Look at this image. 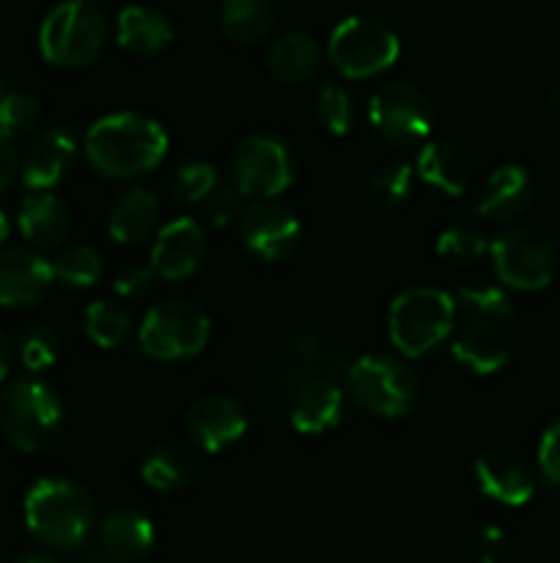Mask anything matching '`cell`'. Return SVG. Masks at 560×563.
<instances>
[{
	"label": "cell",
	"instance_id": "cell-1",
	"mask_svg": "<svg viewBox=\"0 0 560 563\" xmlns=\"http://www.w3.org/2000/svg\"><path fill=\"white\" fill-rule=\"evenodd\" d=\"M168 152V132L143 113H110L93 121L86 135V157L104 179H135L157 168Z\"/></svg>",
	"mask_w": 560,
	"mask_h": 563
},
{
	"label": "cell",
	"instance_id": "cell-2",
	"mask_svg": "<svg viewBox=\"0 0 560 563\" xmlns=\"http://www.w3.org/2000/svg\"><path fill=\"white\" fill-rule=\"evenodd\" d=\"M93 500L69 478H42L25 495V526L53 550H77L93 531Z\"/></svg>",
	"mask_w": 560,
	"mask_h": 563
},
{
	"label": "cell",
	"instance_id": "cell-3",
	"mask_svg": "<svg viewBox=\"0 0 560 563\" xmlns=\"http://www.w3.org/2000/svg\"><path fill=\"white\" fill-rule=\"evenodd\" d=\"M110 22L102 5L91 0H64L44 16L38 49L44 60L60 69L91 66L108 47Z\"/></svg>",
	"mask_w": 560,
	"mask_h": 563
},
{
	"label": "cell",
	"instance_id": "cell-4",
	"mask_svg": "<svg viewBox=\"0 0 560 563\" xmlns=\"http://www.w3.org/2000/svg\"><path fill=\"white\" fill-rule=\"evenodd\" d=\"M64 427V405L42 379H14L0 390V432L25 454L47 451Z\"/></svg>",
	"mask_w": 560,
	"mask_h": 563
},
{
	"label": "cell",
	"instance_id": "cell-5",
	"mask_svg": "<svg viewBox=\"0 0 560 563\" xmlns=\"http://www.w3.org/2000/svg\"><path fill=\"white\" fill-rule=\"evenodd\" d=\"M453 319V295L432 286H415L401 291L390 306V341L404 357H421L448 339Z\"/></svg>",
	"mask_w": 560,
	"mask_h": 563
},
{
	"label": "cell",
	"instance_id": "cell-6",
	"mask_svg": "<svg viewBox=\"0 0 560 563\" xmlns=\"http://www.w3.org/2000/svg\"><path fill=\"white\" fill-rule=\"evenodd\" d=\"M401 53V42L393 27L371 14L346 16L329 33L327 55L335 69L349 80L382 75L395 64Z\"/></svg>",
	"mask_w": 560,
	"mask_h": 563
},
{
	"label": "cell",
	"instance_id": "cell-7",
	"mask_svg": "<svg viewBox=\"0 0 560 563\" xmlns=\"http://www.w3.org/2000/svg\"><path fill=\"white\" fill-rule=\"evenodd\" d=\"M346 388L362 410L379 418H401L415 407L421 383L399 357L362 355L346 368Z\"/></svg>",
	"mask_w": 560,
	"mask_h": 563
},
{
	"label": "cell",
	"instance_id": "cell-8",
	"mask_svg": "<svg viewBox=\"0 0 560 563\" xmlns=\"http://www.w3.org/2000/svg\"><path fill=\"white\" fill-rule=\"evenodd\" d=\"M141 350L154 361H184L198 355L209 341V317L198 302L173 297L143 317L137 328Z\"/></svg>",
	"mask_w": 560,
	"mask_h": 563
},
{
	"label": "cell",
	"instance_id": "cell-9",
	"mask_svg": "<svg viewBox=\"0 0 560 563\" xmlns=\"http://www.w3.org/2000/svg\"><path fill=\"white\" fill-rule=\"evenodd\" d=\"M294 181V159L283 141L267 132L242 137L231 157V185L245 198L275 201Z\"/></svg>",
	"mask_w": 560,
	"mask_h": 563
},
{
	"label": "cell",
	"instance_id": "cell-10",
	"mask_svg": "<svg viewBox=\"0 0 560 563\" xmlns=\"http://www.w3.org/2000/svg\"><path fill=\"white\" fill-rule=\"evenodd\" d=\"M500 284L508 289L538 291L558 273V251L547 234L536 229H511L489 245Z\"/></svg>",
	"mask_w": 560,
	"mask_h": 563
},
{
	"label": "cell",
	"instance_id": "cell-11",
	"mask_svg": "<svg viewBox=\"0 0 560 563\" xmlns=\"http://www.w3.org/2000/svg\"><path fill=\"white\" fill-rule=\"evenodd\" d=\"M368 119L379 137L395 146H410L432 132L434 108L421 88L410 82H388L373 91Z\"/></svg>",
	"mask_w": 560,
	"mask_h": 563
},
{
	"label": "cell",
	"instance_id": "cell-12",
	"mask_svg": "<svg viewBox=\"0 0 560 563\" xmlns=\"http://www.w3.org/2000/svg\"><path fill=\"white\" fill-rule=\"evenodd\" d=\"M242 245L261 262H283L300 247L302 225L280 201H256L239 220Z\"/></svg>",
	"mask_w": 560,
	"mask_h": 563
},
{
	"label": "cell",
	"instance_id": "cell-13",
	"mask_svg": "<svg viewBox=\"0 0 560 563\" xmlns=\"http://www.w3.org/2000/svg\"><path fill=\"white\" fill-rule=\"evenodd\" d=\"M184 432L206 454H217L239 443L247 432V410L225 394H206L192 401L184 416Z\"/></svg>",
	"mask_w": 560,
	"mask_h": 563
},
{
	"label": "cell",
	"instance_id": "cell-14",
	"mask_svg": "<svg viewBox=\"0 0 560 563\" xmlns=\"http://www.w3.org/2000/svg\"><path fill=\"white\" fill-rule=\"evenodd\" d=\"M209 242L192 218H176L157 231L148 267L163 280H184L206 262Z\"/></svg>",
	"mask_w": 560,
	"mask_h": 563
},
{
	"label": "cell",
	"instance_id": "cell-15",
	"mask_svg": "<svg viewBox=\"0 0 560 563\" xmlns=\"http://www.w3.org/2000/svg\"><path fill=\"white\" fill-rule=\"evenodd\" d=\"M77 159V135L69 126H53L31 137L20 157V176L33 192L58 185Z\"/></svg>",
	"mask_w": 560,
	"mask_h": 563
},
{
	"label": "cell",
	"instance_id": "cell-16",
	"mask_svg": "<svg viewBox=\"0 0 560 563\" xmlns=\"http://www.w3.org/2000/svg\"><path fill=\"white\" fill-rule=\"evenodd\" d=\"M53 264L33 247L0 251V306L27 308L42 300L53 286Z\"/></svg>",
	"mask_w": 560,
	"mask_h": 563
},
{
	"label": "cell",
	"instance_id": "cell-17",
	"mask_svg": "<svg viewBox=\"0 0 560 563\" xmlns=\"http://www.w3.org/2000/svg\"><path fill=\"white\" fill-rule=\"evenodd\" d=\"M344 390L329 377H311L291 394L289 421L302 434H324L344 418Z\"/></svg>",
	"mask_w": 560,
	"mask_h": 563
},
{
	"label": "cell",
	"instance_id": "cell-18",
	"mask_svg": "<svg viewBox=\"0 0 560 563\" xmlns=\"http://www.w3.org/2000/svg\"><path fill=\"white\" fill-rule=\"evenodd\" d=\"M475 482L486 498L503 506H525L536 493L530 467L511 451H486L478 456Z\"/></svg>",
	"mask_w": 560,
	"mask_h": 563
},
{
	"label": "cell",
	"instance_id": "cell-19",
	"mask_svg": "<svg viewBox=\"0 0 560 563\" xmlns=\"http://www.w3.org/2000/svg\"><path fill=\"white\" fill-rule=\"evenodd\" d=\"M533 198H536V181L530 170L522 165H503L489 176L483 196L475 203V214L494 223H508L530 209Z\"/></svg>",
	"mask_w": 560,
	"mask_h": 563
},
{
	"label": "cell",
	"instance_id": "cell-20",
	"mask_svg": "<svg viewBox=\"0 0 560 563\" xmlns=\"http://www.w3.org/2000/svg\"><path fill=\"white\" fill-rule=\"evenodd\" d=\"M415 174L445 196H464L472 185V159L453 141H432L417 154Z\"/></svg>",
	"mask_w": 560,
	"mask_h": 563
},
{
	"label": "cell",
	"instance_id": "cell-21",
	"mask_svg": "<svg viewBox=\"0 0 560 563\" xmlns=\"http://www.w3.org/2000/svg\"><path fill=\"white\" fill-rule=\"evenodd\" d=\"M115 42L130 55L152 58V55H159L173 42V25L154 5L132 3L119 11V20H115Z\"/></svg>",
	"mask_w": 560,
	"mask_h": 563
},
{
	"label": "cell",
	"instance_id": "cell-22",
	"mask_svg": "<svg viewBox=\"0 0 560 563\" xmlns=\"http://www.w3.org/2000/svg\"><path fill=\"white\" fill-rule=\"evenodd\" d=\"M99 542L108 555L121 563H137L154 548V522L143 511L121 506L99 522Z\"/></svg>",
	"mask_w": 560,
	"mask_h": 563
},
{
	"label": "cell",
	"instance_id": "cell-23",
	"mask_svg": "<svg viewBox=\"0 0 560 563\" xmlns=\"http://www.w3.org/2000/svg\"><path fill=\"white\" fill-rule=\"evenodd\" d=\"M16 223H20L22 236H25L33 247L55 251V247H60L69 240L71 214L69 207H66L58 196L44 190L33 192V196H27L25 201H22Z\"/></svg>",
	"mask_w": 560,
	"mask_h": 563
},
{
	"label": "cell",
	"instance_id": "cell-24",
	"mask_svg": "<svg viewBox=\"0 0 560 563\" xmlns=\"http://www.w3.org/2000/svg\"><path fill=\"white\" fill-rule=\"evenodd\" d=\"M456 363L472 374H494L511 361V341L503 328L494 322H470L459 335L453 346Z\"/></svg>",
	"mask_w": 560,
	"mask_h": 563
},
{
	"label": "cell",
	"instance_id": "cell-25",
	"mask_svg": "<svg viewBox=\"0 0 560 563\" xmlns=\"http://www.w3.org/2000/svg\"><path fill=\"white\" fill-rule=\"evenodd\" d=\"M322 64L316 38L305 31H285L272 42L267 53V69L283 86H302L311 80Z\"/></svg>",
	"mask_w": 560,
	"mask_h": 563
},
{
	"label": "cell",
	"instance_id": "cell-26",
	"mask_svg": "<svg viewBox=\"0 0 560 563\" xmlns=\"http://www.w3.org/2000/svg\"><path fill=\"white\" fill-rule=\"evenodd\" d=\"M159 201L146 187L124 192L110 207L108 231L119 245H143L159 225Z\"/></svg>",
	"mask_w": 560,
	"mask_h": 563
},
{
	"label": "cell",
	"instance_id": "cell-27",
	"mask_svg": "<svg viewBox=\"0 0 560 563\" xmlns=\"http://www.w3.org/2000/svg\"><path fill=\"white\" fill-rule=\"evenodd\" d=\"M217 20L231 42L250 47L269 38L275 27V11L269 0H223Z\"/></svg>",
	"mask_w": 560,
	"mask_h": 563
},
{
	"label": "cell",
	"instance_id": "cell-28",
	"mask_svg": "<svg viewBox=\"0 0 560 563\" xmlns=\"http://www.w3.org/2000/svg\"><path fill=\"white\" fill-rule=\"evenodd\" d=\"M195 473L192 454L181 443H159L157 449L148 451L141 465L143 482L157 493H173L181 489Z\"/></svg>",
	"mask_w": 560,
	"mask_h": 563
},
{
	"label": "cell",
	"instance_id": "cell-29",
	"mask_svg": "<svg viewBox=\"0 0 560 563\" xmlns=\"http://www.w3.org/2000/svg\"><path fill=\"white\" fill-rule=\"evenodd\" d=\"M456 308L467 313L472 322H494L500 324L514 313L508 291L494 284H464L453 295Z\"/></svg>",
	"mask_w": 560,
	"mask_h": 563
},
{
	"label": "cell",
	"instance_id": "cell-30",
	"mask_svg": "<svg viewBox=\"0 0 560 563\" xmlns=\"http://www.w3.org/2000/svg\"><path fill=\"white\" fill-rule=\"evenodd\" d=\"M86 333L102 350H119L130 341L132 317L115 302L97 300L86 308Z\"/></svg>",
	"mask_w": 560,
	"mask_h": 563
},
{
	"label": "cell",
	"instance_id": "cell-31",
	"mask_svg": "<svg viewBox=\"0 0 560 563\" xmlns=\"http://www.w3.org/2000/svg\"><path fill=\"white\" fill-rule=\"evenodd\" d=\"M53 275L69 289H91L104 273L102 256L91 245H69L53 258Z\"/></svg>",
	"mask_w": 560,
	"mask_h": 563
},
{
	"label": "cell",
	"instance_id": "cell-32",
	"mask_svg": "<svg viewBox=\"0 0 560 563\" xmlns=\"http://www.w3.org/2000/svg\"><path fill=\"white\" fill-rule=\"evenodd\" d=\"M412 179H415V170L406 163H384L368 179V192H371L373 203H379L382 209H395L410 198Z\"/></svg>",
	"mask_w": 560,
	"mask_h": 563
},
{
	"label": "cell",
	"instance_id": "cell-33",
	"mask_svg": "<svg viewBox=\"0 0 560 563\" xmlns=\"http://www.w3.org/2000/svg\"><path fill=\"white\" fill-rule=\"evenodd\" d=\"M217 181V170L212 165L192 159V163L179 165L170 176V198L179 203H203Z\"/></svg>",
	"mask_w": 560,
	"mask_h": 563
},
{
	"label": "cell",
	"instance_id": "cell-34",
	"mask_svg": "<svg viewBox=\"0 0 560 563\" xmlns=\"http://www.w3.org/2000/svg\"><path fill=\"white\" fill-rule=\"evenodd\" d=\"M437 253L439 258H445L448 264H475L481 262L483 253H489V242L483 240V234L472 225H450L439 234L437 240Z\"/></svg>",
	"mask_w": 560,
	"mask_h": 563
},
{
	"label": "cell",
	"instance_id": "cell-35",
	"mask_svg": "<svg viewBox=\"0 0 560 563\" xmlns=\"http://www.w3.org/2000/svg\"><path fill=\"white\" fill-rule=\"evenodd\" d=\"M313 113H316L318 124L333 135H349L355 108H351V97L340 86L327 82V86L318 88L316 99H313Z\"/></svg>",
	"mask_w": 560,
	"mask_h": 563
},
{
	"label": "cell",
	"instance_id": "cell-36",
	"mask_svg": "<svg viewBox=\"0 0 560 563\" xmlns=\"http://www.w3.org/2000/svg\"><path fill=\"white\" fill-rule=\"evenodd\" d=\"M38 121H42V108H38L36 97L25 91H9L0 102V132L9 135L11 141L22 135L36 132Z\"/></svg>",
	"mask_w": 560,
	"mask_h": 563
},
{
	"label": "cell",
	"instance_id": "cell-37",
	"mask_svg": "<svg viewBox=\"0 0 560 563\" xmlns=\"http://www.w3.org/2000/svg\"><path fill=\"white\" fill-rule=\"evenodd\" d=\"M16 355H20L22 366L27 372H44V368H49L58 361L60 335L53 328H47V324H33L31 330L22 333Z\"/></svg>",
	"mask_w": 560,
	"mask_h": 563
},
{
	"label": "cell",
	"instance_id": "cell-38",
	"mask_svg": "<svg viewBox=\"0 0 560 563\" xmlns=\"http://www.w3.org/2000/svg\"><path fill=\"white\" fill-rule=\"evenodd\" d=\"M245 209V196H242L231 181H217L214 190L206 196V201H203V212H206V218L212 220L214 225H220V229L242 220Z\"/></svg>",
	"mask_w": 560,
	"mask_h": 563
},
{
	"label": "cell",
	"instance_id": "cell-39",
	"mask_svg": "<svg viewBox=\"0 0 560 563\" xmlns=\"http://www.w3.org/2000/svg\"><path fill=\"white\" fill-rule=\"evenodd\" d=\"M154 280H157V275L148 264H130L115 275L113 289L121 300H143V297L152 295Z\"/></svg>",
	"mask_w": 560,
	"mask_h": 563
},
{
	"label": "cell",
	"instance_id": "cell-40",
	"mask_svg": "<svg viewBox=\"0 0 560 563\" xmlns=\"http://www.w3.org/2000/svg\"><path fill=\"white\" fill-rule=\"evenodd\" d=\"M538 467L549 484L560 487V418L544 432L538 445Z\"/></svg>",
	"mask_w": 560,
	"mask_h": 563
},
{
	"label": "cell",
	"instance_id": "cell-41",
	"mask_svg": "<svg viewBox=\"0 0 560 563\" xmlns=\"http://www.w3.org/2000/svg\"><path fill=\"white\" fill-rule=\"evenodd\" d=\"M508 537H505L503 528H483L481 537H478L475 555L481 563H503L508 555Z\"/></svg>",
	"mask_w": 560,
	"mask_h": 563
},
{
	"label": "cell",
	"instance_id": "cell-42",
	"mask_svg": "<svg viewBox=\"0 0 560 563\" xmlns=\"http://www.w3.org/2000/svg\"><path fill=\"white\" fill-rule=\"evenodd\" d=\"M16 174H20V154H16L14 141L0 132V192L11 187Z\"/></svg>",
	"mask_w": 560,
	"mask_h": 563
},
{
	"label": "cell",
	"instance_id": "cell-43",
	"mask_svg": "<svg viewBox=\"0 0 560 563\" xmlns=\"http://www.w3.org/2000/svg\"><path fill=\"white\" fill-rule=\"evenodd\" d=\"M11 366H14V346H11L9 335L0 330V383H3L5 377H9Z\"/></svg>",
	"mask_w": 560,
	"mask_h": 563
},
{
	"label": "cell",
	"instance_id": "cell-44",
	"mask_svg": "<svg viewBox=\"0 0 560 563\" xmlns=\"http://www.w3.org/2000/svg\"><path fill=\"white\" fill-rule=\"evenodd\" d=\"M77 563H121V561H115L113 555L104 553L102 548H93V550H86V553L80 555V561H77Z\"/></svg>",
	"mask_w": 560,
	"mask_h": 563
},
{
	"label": "cell",
	"instance_id": "cell-45",
	"mask_svg": "<svg viewBox=\"0 0 560 563\" xmlns=\"http://www.w3.org/2000/svg\"><path fill=\"white\" fill-rule=\"evenodd\" d=\"M549 104H552L555 115H558V119H560V86H555L552 93H549Z\"/></svg>",
	"mask_w": 560,
	"mask_h": 563
},
{
	"label": "cell",
	"instance_id": "cell-46",
	"mask_svg": "<svg viewBox=\"0 0 560 563\" xmlns=\"http://www.w3.org/2000/svg\"><path fill=\"white\" fill-rule=\"evenodd\" d=\"M16 563H58V561L49 559V555H25V559H20Z\"/></svg>",
	"mask_w": 560,
	"mask_h": 563
},
{
	"label": "cell",
	"instance_id": "cell-47",
	"mask_svg": "<svg viewBox=\"0 0 560 563\" xmlns=\"http://www.w3.org/2000/svg\"><path fill=\"white\" fill-rule=\"evenodd\" d=\"M5 236H9V220H5V214L0 212V245L5 242Z\"/></svg>",
	"mask_w": 560,
	"mask_h": 563
},
{
	"label": "cell",
	"instance_id": "cell-48",
	"mask_svg": "<svg viewBox=\"0 0 560 563\" xmlns=\"http://www.w3.org/2000/svg\"><path fill=\"white\" fill-rule=\"evenodd\" d=\"M5 93H9V91H5V80H3V75H0V102L5 99Z\"/></svg>",
	"mask_w": 560,
	"mask_h": 563
},
{
	"label": "cell",
	"instance_id": "cell-49",
	"mask_svg": "<svg viewBox=\"0 0 560 563\" xmlns=\"http://www.w3.org/2000/svg\"><path fill=\"white\" fill-rule=\"evenodd\" d=\"M91 3H97V5H99V0H91Z\"/></svg>",
	"mask_w": 560,
	"mask_h": 563
}]
</instances>
